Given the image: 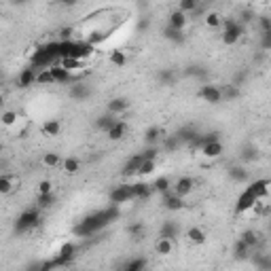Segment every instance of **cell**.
<instances>
[{"label":"cell","instance_id":"obj_42","mask_svg":"<svg viewBox=\"0 0 271 271\" xmlns=\"http://www.w3.org/2000/svg\"><path fill=\"white\" fill-rule=\"evenodd\" d=\"M241 159H246V161H252V159H256V148H246L244 155H241Z\"/></svg>","mask_w":271,"mask_h":271},{"label":"cell","instance_id":"obj_17","mask_svg":"<svg viewBox=\"0 0 271 271\" xmlns=\"http://www.w3.org/2000/svg\"><path fill=\"white\" fill-rule=\"evenodd\" d=\"M117 123H119V117H114V114H111V112H108V114H104V117H100V119L96 121L97 129H104L106 134H108V131H111Z\"/></svg>","mask_w":271,"mask_h":271},{"label":"cell","instance_id":"obj_24","mask_svg":"<svg viewBox=\"0 0 271 271\" xmlns=\"http://www.w3.org/2000/svg\"><path fill=\"white\" fill-rule=\"evenodd\" d=\"M125 131H128V125L123 123V121H119L114 128L108 131V140H112V142H117V140H121V138L125 136Z\"/></svg>","mask_w":271,"mask_h":271},{"label":"cell","instance_id":"obj_15","mask_svg":"<svg viewBox=\"0 0 271 271\" xmlns=\"http://www.w3.org/2000/svg\"><path fill=\"white\" fill-rule=\"evenodd\" d=\"M248 189L255 193L256 199H265L269 195V180H255Z\"/></svg>","mask_w":271,"mask_h":271},{"label":"cell","instance_id":"obj_38","mask_svg":"<svg viewBox=\"0 0 271 271\" xmlns=\"http://www.w3.org/2000/svg\"><path fill=\"white\" fill-rule=\"evenodd\" d=\"M157 146H146V151L142 153V157L144 159H148V161H155V157H157Z\"/></svg>","mask_w":271,"mask_h":271},{"label":"cell","instance_id":"obj_32","mask_svg":"<svg viewBox=\"0 0 271 271\" xmlns=\"http://www.w3.org/2000/svg\"><path fill=\"white\" fill-rule=\"evenodd\" d=\"M74 255V246L72 244H66V246H62V250H60V256L55 258L57 263H66V261H70Z\"/></svg>","mask_w":271,"mask_h":271},{"label":"cell","instance_id":"obj_9","mask_svg":"<svg viewBox=\"0 0 271 271\" xmlns=\"http://www.w3.org/2000/svg\"><path fill=\"white\" fill-rule=\"evenodd\" d=\"M184 238H187V241H191L193 246H204L206 244V231L201 227H197V224H193V227H189L187 231H184Z\"/></svg>","mask_w":271,"mask_h":271},{"label":"cell","instance_id":"obj_41","mask_svg":"<svg viewBox=\"0 0 271 271\" xmlns=\"http://www.w3.org/2000/svg\"><path fill=\"white\" fill-rule=\"evenodd\" d=\"M72 97H85L87 96V89H85V85H80V87H72Z\"/></svg>","mask_w":271,"mask_h":271},{"label":"cell","instance_id":"obj_26","mask_svg":"<svg viewBox=\"0 0 271 271\" xmlns=\"http://www.w3.org/2000/svg\"><path fill=\"white\" fill-rule=\"evenodd\" d=\"M15 189V180L13 178H11L9 174H2L0 176V193L2 195H9L11 191H13Z\"/></svg>","mask_w":271,"mask_h":271},{"label":"cell","instance_id":"obj_5","mask_svg":"<svg viewBox=\"0 0 271 271\" xmlns=\"http://www.w3.org/2000/svg\"><path fill=\"white\" fill-rule=\"evenodd\" d=\"M193 189H195V180L193 178H189V176H182V178H178V180L174 182V187H172V191H174L178 197H187V195H191L193 193Z\"/></svg>","mask_w":271,"mask_h":271},{"label":"cell","instance_id":"obj_6","mask_svg":"<svg viewBox=\"0 0 271 271\" xmlns=\"http://www.w3.org/2000/svg\"><path fill=\"white\" fill-rule=\"evenodd\" d=\"M256 197H255V193L250 191V189H246L244 193L238 197V206H235V210H238V214H244L246 210H250V207H255L256 206Z\"/></svg>","mask_w":271,"mask_h":271},{"label":"cell","instance_id":"obj_20","mask_svg":"<svg viewBox=\"0 0 271 271\" xmlns=\"http://www.w3.org/2000/svg\"><path fill=\"white\" fill-rule=\"evenodd\" d=\"M60 131H62V125H60L57 119H47L43 123V134L45 136H60Z\"/></svg>","mask_w":271,"mask_h":271},{"label":"cell","instance_id":"obj_13","mask_svg":"<svg viewBox=\"0 0 271 271\" xmlns=\"http://www.w3.org/2000/svg\"><path fill=\"white\" fill-rule=\"evenodd\" d=\"M204 24H206V28H210V30H221L224 24V17L221 13H216V11H210V13H206V17H204Z\"/></svg>","mask_w":271,"mask_h":271},{"label":"cell","instance_id":"obj_2","mask_svg":"<svg viewBox=\"0 0 271 271\" xmlns=\"http://www.w3.org/2000/svg\"><path fill=\"white\" fill-rule=\"evenodd\" d=\"M38 210H26V212H21V216L17 218V231L19 233H24V231H30V229H34L38 224Z\"/></svg>","mask_w":271,"mask_h":271},{"label":"cell","instance_id":"obj_39","mask_svg":"<svg viewBox=\"0 0 271 271\" xmlns=\"http://www.w3.org/2000/svg\"><path fill=\"white\" fill-rule=\"evenodd\" d=\"M168 38H170V40H174V43H184L182 32H176V30H168Z\"/></svg>","mask_w":271,"mask_h":271},{"label":"cell","instance_id":"obj_33","mask_svg":"<svg viewBox=\"0 0 271 271\" xmlns=\"http://www.w3.org/2000/svg\"><path fill=\"white\" fill-rule=\"evenodd\" d=\"M79 170H80L79 159H74V157H66L64 159V172L66 174H77Z\"/></svg>","mask_w":271,"mask_h":271},{"label":"cell","instance_id":"obj_23","mask_svg":"<svg viewBox=\"0 0 271 271\" xmlns=\"http://www.w3.org/2000/svg\"><path fill=\"white\" fill-rule=\"evenodd\" d=\"M60 66H62V68H66L68 72H74V70H79V68L83 66V62H80L79 57H72V55H68V57H62Z\"/></svg>","mask_w":271,"mask_h":271},{"label":"cell","instance_id":"obj_29","mask_svg":"<svg viewBox=\"0 0 271 271\" xmlns=\"http://www.w3.org/2000/svg\"><path fill=\"white\" fill-rule=\"evenodd\" d=\"M17 119H19L17 111H4V112H2V117H0V121H2L4 128H13V125L17 123Z\"/></svg>","mask_w":271,"mask_h":271},{"label":"cell","instance_id":"obj_34","mask_svg":"<svg viewBox=\"0 0 271 271\" xmlns=\"http://www.w3.org/2000/svg\"><path fill=\"white\" fill-rule=\"evenodd\" d=\"M229 176H231V180L244 182L246 178H248V172L244 168H231V170H229Z\"/></svg>","mask_w":271,"mask_h":271},{"label":"cell","instance_id":"obj_3","mask_svg":"<svg viewBox=\"0 0 271 271\" xmlns=\"http://www.w3.org/2000/svg\"><path fill=\"white\" fill-rule=\"evenodd\" d=\"M199 97L207 104H221L224 100L223 96V89L216 87V85H204V87L199 89Z\"/></svg>","mask_w":271,"mask_h":271},{"label":"cell","instance_id":"obj_1","mask_svg":"<svg viewBox=\"0 0 271 271\" xmlns=\"http://www.w3.org/2000/svg\"><path fill=\"white\" fill-rule=\"evenodd\" d=\"M241 32H244V26H241L238 19H224L221 40L227 47H233V45H238V40L241 38Z\"/></svg>","mask_w":271,"mask_h":271},{"label":"cell","instance_id":"obj_22","mask_svg":"<svg viewBox=\"0 0 271 271\" xmlns=\"http://www.w3.org/2000/svg\"><path fill=\"white\" fill-rule=\"evenodd\" d=\"M239 239L244 241L246 246H250V248H256L258 244H261V239H258V233L255 231V229H248V231H244L239 235Z\"/></svg>","mask_w":271,"mask_h":271},{"label":"cell","instance_id":"obj_19","mask_svg":"<svg viewBox=\"0 0 271 271\" xmlns=\"http://www.w3.org/2000/svg\"><path fill=\"white\" fill-rule=\"evenodd\" d=\"M163 204L168 210H182V197H178L174 191L163 195Z\"/></svg>","mask_w":271,"mask_h":271},{"label":"cell","instance_id":"obj_10","mask_svg":"<svg viewBox=\"0 0 271 271\" xmlns=\"http://www.w3.org/2000/svg\"><path fill=\"white\" fill-rule=\"evenodd\" d=\"M108 112L114 114V117H121L123 112L129 111V100L128 97H112L111 102H108Z\"/></svg>","mask_w":271,"mask_h":271},{"label":"cell","instance_id":"obj_16","mask_svg":"<svg viewBox=\"0 0 271 271\" xmlns=\"http://www.w3.org/2000/svg\"><path fill=\"white\" fill-rule=\"evenodd\" d=\"M36 85H43V87H47V85H57L51 68H40L36 72Z\"/></svg>","mask_w":271,"mask_h":271},{"label":"cell","instance_id":"obj_14","mask_svg":"<svg viewBox=\"0 0 271 271\" xmlns=\"http://www.w3.org/2000/svg\"><path fill=\"white\" fill-rule=\"evenodd\" d=\"M36 83V74H34V68H24L21 70V74L17 77V85H19L21 89L30 87V85Z\"/></svg>","mask_w":271,"mask_h":271},{"label":"cell","instance_id":"obj_40","mask_svg":"<svg viewBox=\"0 0 271 271\" xmlns=\"http://www.w3.org/2000/svg\"><path fill=\"white\" fill-rule=\"evenodd\" d=\"M258 24H261L263 32H269L271 30V17H258Z\"/></svg>","mask_w":271,"mask_h":271},{"label":"cell","instance_id":"obj_28","mask_svg":"<svg viewBox=\"0 0 271 271\" xmlns=\"http://www.w3.org/2000/svg\"><path fill=\"white\" fill-rule=\"evenodd\" d=\"M159 138H161V129L159 128H151V129H146L144 142H146V146H155V144L159 142Z\"/></svg>","mask_w":271,"mask_h":271},{"label":"cell","instance_id":"obj_7","mask_svg":"<svg viewBox=\"0 0 271 271\" xmlns=\"http://www.w3.org/2000/svg\"><path fill=\"white\" fill-rule=\"evenodd\" d=\"M223 153H224V146L221 140H212V142L201 144V155H204L206 159H216V157H221Z\"/></svg>","mask_w":271,"mask_h":271},{"label":"cell","instance_id":"obj_43","mask_svg":"<svg viewBox=\"0 0 271 271\" xmlns=\"http://www.w3.org/2000/svg\"><path fill=\"white\" fill-rule=\"evenodd\" d=\"M269 233H271V218H269Z\"/></svg>","mask_w":271,"mask_h":271},{"label":"cell","instance_id":"obj_8","mask_svg":"<svg viewBox=\"0 0 271 271\" xmlns=\"http://www.w3.org/2000/svg\"><path fill=\"white\" fill-rule=\"evenodd\" d=\"M153 250H155V255H159V256H168V255H172V252H174V241H172V238H165V235H161V238L155 239Z\"/></svg>","mask_w":271,"mask_h":271},{"label":"cell","instance_id":"obj_11","mask_svg":"<svg viewBox=\"0 0 271 271\" xmlns=\"http://www.w3.org/2000/svg\"><path fill=\"white\" fill-rule=\"evenodd\" d=\"M134 199V193H131V184H123V187H117L111 193V201L112 204H125V201Z\"/></svg>","mask_w":271,"mask_h":271},{"label":"cell","instance_id":"obj_37","mask_svg":"<svg viewBox=\"0 0 271 271\" xmlns=\"http://www.w3.org/2000/svg\"><path fill=\"white\" fill-rule=\"evenodd\" d=\"M261 49L263 51H271V30L261 34Z\"/></svg>","mask_w":271,"mask_h":271},{"label":"cell","instance_id":"obj_12","mask_svg":"<svg viewBox=\"0 0 271 271\" xmlns=\"http://www.w3.org/2000/svg\"><path fill=\"white\" fill-rule=\"evenodd\" d=\"M142 163H144V157H142V153L140 155H134L128 163L123 165V176H134V174H138L140 172V168H142Z\"/></svg>","mask_w":271,"mask_h":271},{"label":"cell","instance_id":"obj_36","mask_svg":"<svg viewBox=\"0 0 271 271\" xmlns=\"http://www.w3.org/2000/svg\"><path fill=\"white\" fill-rule=\"evenodd\" d=\"M53 193V184L49 180H40L38 182V195H51Z\"/></svg>","mask_w":271,"mask_h":271},{"label":"cell","instance_id":"obj_4","mask_svg":"<svg viewBox=\"0 0 271 271\" xmlns=\"http://www.w3.org/2000/svg\"><path fill=\"white\" fill-rule=\"evenodd\" d=\"M189 24V15L180 13V11H172L168 15V30H176V32H184V28Z\"/></svg>","mask_w":271,"mask_h":271},{"label":"cell","instance_id":"obj_27","mask_svg":"<svg viewBox=\"0 0 271 271\" xmlns=\"http://www.w3.org/2000/svg\"><path fill=\"white\" fill-rule=\"evenodd\" d=\"M197 7H199L197 0H180V2H178V11H180V13H184V15L197 11Z\"/></svg>","mask_w":271,"mask_h":271},{"label":"cell","instance_id":"obj_21","mask_svg":"<svg viewBox=\"0 0 271 271\" xmlns=\"http://www.w3.org/2000/svg\"><path fill=\"white\" fill-rule=\"evenodd\" d=\"M108 62H111L114 68H123L128 64V55H125V51L114 49V51H111V55H108Z\"/></svg>","mask_w":271,"mask_h":271},{"label":"cell","instance_id":"obj_18","mask_svg":"<svg viewBox=\"0 0 271 271\" xmlns=\"http://www.w3.org/2000/svg\"><path fill=\"white\" fill-rule=\"evenodd\" d=\"M172 187H174V184L170 182V178H168V176H159V178H155V182H153V189H155L157 193H161V195L170 193V191H172Z\"/></svg>","mask_w":271,"mask_h":271},{"label":"cell","instance_id":"obj_31","mask_svg":"<svg viewBox=\"0 0 271 271\" xmlns=\"http://www.w3.org/2000/svg\"><path fill=\"white\" fill-rule=\"evenodd\" d=\"M60 155L57 153H45L43 155V165L45 168H57V165H60Z\"/></svg>","mask_w":271,"mask_h":271},{"label":"cell","instance_id":"obj_30","mask_svg":"<svg viewBox=\"0 0 271 271\" xmlns=\"http://www.w3.org/2000/svg\"><path fill=\"white\" fill-rule=\"evenodd\" d=\"M250 250H252V248L246 246L241 239H238V241H235V246H233V255L238 258H248V252H250Z\"/></svg>","mask_w":271,"mask_h":271},{"label":"cell","instance_id":"obj_25","mask_svg":"<svg viewBox=\"0 0 271 271\" xmlns=\"http://www.w3.org/2000/svg\"><path fill=\"white\" fill-rule=\"evenodd\" d=\"M51 72H53L57 83H68V80L72 79V72H68L66 68H62V66H51Z\"/></svg>","mask_w":271,"mask_h":271},{"label":"cell","instance_id":"obj_35","mask_svg":"<svg viewBox=\"0 0 271 271\" xmlns=\"http://www.w3.org/2000/svg\"><path fill=\"white\" fill-rule=\"evenodd\" d=\"M155 168H157V163H155V161L144 159V163H142V168H140V172H138V174H140V176H151L153 172H155Z\"/></svg>","mask_w":271,"mask_h":271}]
</instances>
